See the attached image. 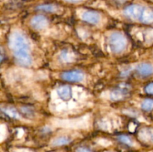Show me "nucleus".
Instances as JSON below:
<instances>
[{"label": "nucleus", "mask_w": 153, "mask_h": 152, "mask_svg": "<svg viewBox=\"0 0 153 152\" xmlns=\"http://www.w3.org/2000/svg\"><path fill=\"white\" fill-rule=\"evenodd\" d=\"M9 46L13 54L30 52V45L26 37L21 33L15 31L9 38Z\"/></svg>", "instance_id": "nucleus-1"}, {"label": "nucleus", "mask_w": 153, "mask_h": 152, "mask_svg": "<svg viewBox=\"0 0 153 152\" xmlns=\"http://www.w3.org/2000/svg\"><path fill=\"white\" fill-rule=\"evenodd\" d=\"M127 40L125 36L119 31L112 33L108 37V46L113 53L120 54L126 49Z\"/></svg>", "instance_id": "nucleus-2"}, {"label": "nucleus", "mask_w": 153, "mask_h": 152, "mask_svg": "<svg viewBox=\"0 0 153 152\" xmlns=\"http://www.w3.org/2000/svg\"><path fill=\"white\" fill-rule=\"evenodd\" d=\"M144 7L138 4H133V5L128 6L124 10V15L128 19H133V20L140 21L141 19L142 14H143Z\"/></svg>", "instance_id": "nucleus-3"}, {"label": "nucleus", "mask_w": 153, "mask_h": 152, "mask_svg": "<svg viewBox=\"0 0 153 152\" xmlns=\"http://www.w3.org/2000/svg\"><path fill=\"white\" fill-rule=\"evenodd\" d=\"M16 62L23 66H29L32 64V58L30 52H21V53L13 54Z\"/></svg>", "instance_id": "nucleus-4"}, {"label": "nucleus", "mask_w": 153, "mask_h": 152, "mask_svg": "<svg viewBox=\"0 0 153 152\" xmlns=\"http://www.w3.org/2000/svg\"><path fill=\"white\" fill-rule=\"evenodd\" d=\"M61 77L67 81L80 82L84 79V74L80 71L66 72L61 75Z\"/></svg>", "instance_id": "nucleus-5"}, {"label": "nucleus", "mask_w": 153, "mask_h": 152, "mask_svg": "<svg viewBox=\"0 0 153 152\" xmlns=\"http://www.w3.org/2000/svg\"><path fill=\"white\" fill-rule=\"evenodd\" d=\"M136 72L142 77H149L153 75V66L147 63H142L137 66Z\"/></svg>", "instance_id": "nucleus-6"}, {"label": "nucleus", "mask_w": 153, "mask_h": 152, "mask_svg": "<svg viewBox=\"0 0 153 152\" xmlns=\"http://www.w3.org/2000/svg\"><path fill=\"white\" fill-rule=\"evenodd\" d=\"M31 25L34 29L42 30L47 26L48 21L45 16L42 15H37L31 19Z\"/></svg>", "instance_id": "nucleus-7"}, {"label": "nucleus", "mask_w": 153, "mask_h": 152, "mask_svg": "<svg viewBox=\"0 0 153 152\" xmlns=\"http://www.w3.org/2000/svg\"><path fill=\"white\" fill-rule=\"evenodd\" d=\"M82 19L88 23L96 25L98 23L100 20V15L97 12L92 11V10H88L85 11L82 14Z\"/></svg>", "instance_id": "nucleus-8"}, {"label": "nucleus", "mask_w": 153, "mask_h": 152, "mask_svg": "<svg viewBox=\"0 0 153 152\" xmlns=\"http://www.w3.org/2000/svg\"><path fill=\"white\" fill-rule=\"evenodd\" d=\"M128 95V89L126 87H120L114 89L111 93V98L114 101L123 100Z\"/></svg>", "instance_id": "nucleus-9"}, {"label": "nucleus", "mask_w": 153, "mask_h": 152, "mask_svg": "<svg viewBox=\"0 0 153 152\" xmlns=\"http://www.w3.org/2000/svg\"><path fill=\"white\" fill-rule=\"evenodd\" d=\"M57 93L63 100H69L72 96L71 88L67 85H63L57 89Z\"/></svg>", "instance_id": "nucleus-10"}, {"label": "nucleus", "mask_w": 153, "mask_h": 152, "mask_svg": "<svg viewBox=\"0 0 153 152\" xmlns=\"http://www.w3.org/2000/svg\"><path fill=\"white\" fill-rule=\"evenodd\" d=\"M140 22L145 24L153 23V8L144 7Z\"/></svg>", "instance_id": "nucleus-11"}, {"label": "nucleus", "mask_w": 153, "mask_h": 152, "mask_svg": "<svg viewBox=\"0 0 153 152\" xmlns=\"http://www.w3.org/2000/svg\"><path fill=\"white\" fill-rule=\"evenodd\" d=\"M70 139L67 137H59L55 138L52 141V145L54 146H61L69 144L70 142Z\"/></svg>", "instance_id": "nucleus-12"}, {"label": "nucleus", "mask_w": 153, "mask_h": 152, "mask_svg": "<svg viewBox=\"0 0 153 152\" xmlns=\"http://www.w3.org/2000/svg\"><path fill=\"white\" fill-rule=\"evenodd\" d=\"M142 139L153 142V130L148 129L146 131H143V134H140Z\"/></svg>", "instance_id": "nucleus-13"}, {"label": "nucleus", "mask_w": 153, "mask_h": 152, "mask_svg": "<svg viewBox=\"0 0 153 152\" xmlns=\"http://www.w3.org/2000/svg\"><path fill=\"white\" fill-rule=\"evenodd\" d=\"M141 107L145 111H152L153 110V100L146 99L143 101Z\"/></svg>", "instance_id": "nucleus-14"}, {"label": "nucleus", "mask_w": 153, "mask_h": 152, "mask_svg": "<svg viewBox=\"0 0 153 152\" xmlns=\"http://www.w3.org/2000/svg\"><path fill=\"white\" fill-rule=\"evenodd\" d=\"M37 9L40 10H43L46 12H54L56 10V7L52 4H43V5L38 6Z\"/></svg>", "instance_id": "nucleus-15"}, {"label": "nucleus", "mask_w": 153, "mask_h": 152, "mask_svg": "<svg viewBox=\"0 0 153 152\" xmlns=\"http://www.w3.org/2000/svg\"><path fill=\"white\" fill-rule=\"evenodd\" d=\"M2 110L3 111H4V113H5L6 114H7L9 116H10V117H13V118L19 117V114H18V113L16 111V110H15L14 108H13V107H7V108H5L4 110V109H2Z\"/></svg>", "instance_id": "nucleus-16"}, {"label": "nucleus", "mask_w": 153, "mask_h": 152, "mask_svg": "<svg viewBox=\"0 0 153 152\" xmlns=\"http://www.w3.org/2000/svg\"><path fill=\"white\" fill-rule=\"evenodd\" d=\"M118 140L120 141L121 142L124 143L126 145H132L133 142H132V140L128 137V136H125V135H121L118 137Z\"/></svg>", "instance_id": "nucleus-17"}, {"label": "nucleus", "mask_w": 153, "mask_h": 152, "mask_svg": "<svg viewBox=\"0 0 153 152\" xmlns=\"http://www.w3.org/2000/svg\"><path fill=\"white\" fill-rule=\"evenodd\" d=\"M145 90H146V92H147V93L152 94V95H153V83H149V84H148L147 86H146Z\"/></svg>", "instance_id": "nucleus-18"}, {"label": "nucleus", "mask_w": 153, "mask_h": 152, "mask_svg": "<svg viewBox=\"0 0 153 152\" xmlns=\"http://www.w3.org/2000/svg\"><path fill=\"white\" fill-rule=\"evenodd\" d=\"M76 152H91V151L85 147H79L76 149Z\"/></svg>", "instance_id": "nucleus-19"}, {"label": "nucleus", "mask_w": 153, "mask_h": 152, "mask_svg": "<svg viewBox=\"0 0 153 152\" xmlns=\"http://www.w3.org/2000/svg\"><path fill=\"white\" fill-rule=\"evenodd\" d=\"M67 1H70V2H78V1H81V0H66Z\"/></svg>", "instance_id": "nucleus-20"}]
</instances>
